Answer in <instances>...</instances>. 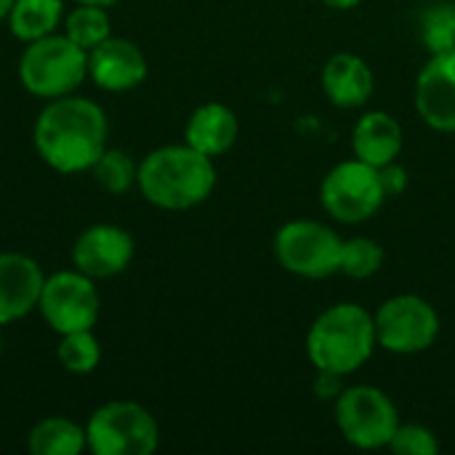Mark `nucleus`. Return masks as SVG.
Instances as JSON below:
<instances>
[{"label":"nucleus","instance_id":"nucleus-29","mask_svg":"<svg viewBox=\"0 0 455 455\" xmlns=\"http://www.w3.org/2000/svg\"><path fill=\"white\" fill-rule=\"evenodd\" d=\"M72 3H85V5H101V8H112L120 0H72Z\"/></svg>","mask_w":455,"mask_h":455},{"label":"nucleus","instance_id":"nucleus-18","mask_svg":"<svg viewBox=\"0 0 455 455\" xmlns=\"http://www.w3.org/2000/svg\"><path fill=\"white\" fill-rule=\"evenodd\" d=\"M64 13H67L64 0H13L5 21L16 40L32 43L59 32Z\"/></svg>","mask_w":455,"mask_h":455},{"label":"nucleus","instance_id":"nucleus-10","mask_svg":"<svg viewBox=\"0 0 455 455\" xmlns=\"http://www.w3.org/2000/svg\"><path fill=\"white\" fill-rule=\"evenodd\" d=\"M37 309L45 325L59 336L93 331L101 317V296L96 280H91L80 269L53 272L51 277H45Z\"/></svg>","mask_w":455,"mask_h":455},{"label":"nucleus","instance_id":"nucleus-11","mask_svg":"<svg viewBox=\"0 0 455 455\" xmlns=\"http://www.w3.org/2000/svg\"><path fill=\"white\" fill-rule=\"evenodd\" d=\"M133 253L131 232L117 224H91L72 243V267L91 280H109L128 269Z\"/></svg>","mask_w":455,"mask_h":455},{"label":"nucleus","instance_id":"nucleus-21","mask_svg":"<svg viewBox=\"0 0 455 455\" xmlns=\"http://www.w3.org/2000/svg\"><path fill=\"white\" fill-rule=\"evenodd\" d=\"M56 357L61 368L72 376H88L101 363V344L93 336V331H75L59 336Z\"/></svg>","mask_w":455,"mask_h":455},{"label":"nucleus","instance_id":"nucleus-4","mask_svg":"<svg viewBox=\"0 0 455 455\" xmlns=\"http://www.w3.org/2000/svg\"><path fill=\"white\" fill-rule=\"evenodd\" d=\"M88 80V51L75 45L64 32L27 43L19 56V83L40 101H53Z\"/></svg>","mask_w":455,"mask_h":455},{"label":"nucleus","instance_id":"nucleus-17","mask_svg":"<svg viewBox=\"0 0 455 455\" xmlns=\"http://www.w3.org/2000/svg\"><path fill=\"white\" fill-rule=\"evenodd\" d=\"M352 152L357 160L384 168L395 163L403 152V125L384 109H371L360 115L352 131Z\"/></svg>","mask_w":455,"mask_h":455},{"label":"nucleus","instance_id":"nucleus-8","mask_svg":"<svg viewBox=\"0 0 455 455\" xmlns=\"http://www.w3.org/2000/svg\"><path fill=\"white\" fill-rule=\"evenodd\" d=\"M400 424L397 405L373 384L347 387L336 400V427L341 437L360 451L389 448Z\"/></svg>","mask_w":455,"mask_h":455},{"label":"nucleus","instance_id":"nucleus-22","mask_svg":"<svg viewBox=\"0 0 455 455\" xmlns=\"http://www.w3.org/2000/svg\"><path fill=\"white\" fill-rule=\"evenodd\" d=\"M419 35L429 53H443L455 48V3L437 0L421 11Z\"/></svg>","mask_w":455,"mask_h":455},{"label":"nucleus","instance_id":"nucleus-20","mask_svg":"<svg viewBox=\"0 0 455 455\" xmlns=\"http://www.w3.org/2000/svg\"><path fill=\"white\" fill-rule=\"evenodd\" d=\"M61 29L75 45H80L83 51H91L112 35V19L107 8L101 5L75 3V8L64 13Z\"/></svg>","mask_w":455,"mask_h":455},{"label":"nucleus","instance_id":"nucleus-23","mask_svg":"<svg viewBox=\"0 0 455 455\" xmlns=\"http://www.w3.org/2000/svg\"><path fill=\"white\" fill-rule=\"evenodd\" d=\"M387 251L373 237H349L341 245V267L339 272L352 280H368L381 272Z\"/></svg>","mask_w":455,"mask_h":455},{"label":"nucleus","instance_id":"nucleus-14","mask_svg":"<svg viewBox=\"0 0 455 455\" xmlns=\"http://www.w3.org/2000/svg\"><path fill=\"white\" fill-rule=\"evenodd\" d=\"M43 285L45 275L32 256L16 251L0 253V328L35 312Z\"/></svg>","mask_w":455,"mask_h":455},{"label":"nucleus","instance_id":"nucleus-13","mask_svg":"<svg viewBox=\"0 0 455 455\" xmlns=\"http://www.w3.org/2000/svg\"><path fill=\"white\" fill-rule=\"evenodd\" d=\"M149 64L144 51L125 37L109 35L104 43L88 51V77L96 88L109 93H125L147 80Z\"/></svg>","mask_w":455,"mask_h":455},{"label":"nucleus","instance_id":"nucleus-2","mask_svg":"<svg viewBox=\"0 0 455 455\" xmlns=\"http://www.w3.org/2000/svg\"><path fill=\"white\" fill-rule=\"evenodd\" d=\"M136 187L160 211H189L203 205L216 189L213 157L184 144L152 149L139 163Z\"/></svg>","mask_w":455,"mask_h":455},{"label":"nucleus","instance_id":"nucleus-28","mask_svg":"<svg viewBox=\"0 0 455 455\" xmlns=\"http://www.w3.org/2000/svg\"><path fill=\"white\" fill-rule=\"evenodd\" d=\"M328 8H333V11H352V8H357L363 0H323Z\"/></svg>","mask_w":455,"mask_h":455},{"label":"nucleus","instance_id":"nucleus-6","mask_svg":"<svg viewBox=\"0 0 455 455\" xmlns=\"http://www.w3.org/2000/svg\"><path fill=\"white\" fill-rule=\"evenodd\" d=\"M341 245L339 232L315 219H293L283 224L275 235V259L277 264L307 280H325L341 267Z\"/></svg>","mask_w":455,"mask_h":455},{"label":"nucleus","instance_id":"nucleus-3","mask_svg":"<svg viewBox=\"0 0 455 455\" xmlns=\"http://www.w3.org/2000/svg\"><path fill=\"white\" fill-rule=\"evenodd\" d=\"M376 320L355 301H341L320 312L307 331V357L317 371L352 376L376 352Z\"/></svg>","mask_w":455,"mask_h":455},{"label":"nucleus","instance_id":"nucleus-12","mask_svg":"<svg viewBox=\"0 0 455 455\" xmlns=\"http://www.w3.org/2000/svg\"><path fill=\"white\" fill-rule=\"evenodd\" d=\"M413 104L429 128L455 133V48L429 56L419 72Z\"/></svg>","mask_w":455,"mask_h":455},{"label":"nucleus","instance_id":"nucleus-26","mask_svg":"<svg viewBox=\"0 0 455 455\" xmlns=\"http://www.w3.org/2000/svg\"><path fill=\"white\" fill-rule=\"evenodd\" d=\"M344 379L347 376H339V373H331V371H317V379H315V395L320 400H339V395L347 389L344 387Z\"/></svg>","mask_w":455,"mask_h":455},{"label":"nucleus","instance_id":"nucleus-5","mask_svg":"<svg viewBox=\"0 0 455 455\" xmlns=\"http://www.w3.org/2000/svg\"><path fill=\"white\" fill-rule=\"evenodd\" d=\"M85 437L93 455H152L160 445V424L144 405L112 400L91 413Z\"/></svg>","mask_w":455,"mask_h":455},{"label":"nucleus","instance_id":"nucleus-15","mask_svg":"<svg viewBox=\"0 0 455 455\" xmlns=\"http://www.w3.org/2000/svg\"><path fill=\"white\" fill-rule=\"evenodd\" d=\"M320 85L325 99L339 107V109H357L365 107L373 96L376 88V77L371 64L349 51L333 53L323 72H320Z\"/></svg>","mask_w":455,"mask_h":455},{"label":"nucleus","instance_id":"nucleus-30","mask_svg":"<svg viewBox=\"0 0 455 455\" xmlns=\"http://www.w3.org/2000/svg\"><path fill=\"white\" fill-rule=\"evenodd\" d=\"M11 5H13V0H0V21H5V19H8Z\"/></svg>","mask_w":455,"mask_h":455},{"label":"nucleus","instance_id":"nucleus-9","mask_svg":"<svg viewBox=\"0 0 455 455\" xmlns=\"http://www.w3.org/2000/svg\"><path fill=\"white\" fill-rule=\"evenodd\" d=\"M376 341L392 355H421L440 336V315L432 301L419 293H397L376 312Z\"/></svg>","mask_w":455,"mask_h":455},{"label":"nucleus","instance_id":"nucleus-19","mask_svg":"<svg viewBox=\"0 0 455 455\" xmlns=\"http://www.w3.org/2000/svg\"><path fill=\"white\" fill-rule=\"evenodd\" d=\"M27 451L32 455H80L88 451L85 427L67 416H48L29 429Z\"/></svg>","mask_w":455,"mask_h":455},{"label":"nucleus","instance_id":"nucleus-7","mask_svg":"<svg viewBox=\"0 0 455 455\" xmlns=\"http://www.w3.org/2000/svg\"><path fill=\"white\" fill-rule=\"evenodd\" d=\"M387 200L381 168L357 157L333 165L320 184V205L339 224H363L373 219Z\"/></svg>","mask_w":455,"mask_h":455},{"label":"nucleus","instance_id":"nucleus-24","mask_svg":"<svg viewBox=\"0 0 455 455\" xmlns=\"http://www.w3.org/2000/svg\"><path fill=\"white\" fill-rule=\"evenodd\" d=\"M96 184L104 189V192H112V195H123L128 189L136 187V176H139V165L131 160L128 152L123 149H104V155L93 163L91 168Z\"/></svg>","mask_w":455,"mask_h":455},{"label":"nucleus","instance_id":"nucleus-25","mask_svg":"<svg viewBox=\"0 0 455 455\" xmlns=\"http://www.w3.org/2000/svg\"><path fill=\"white\" fill-rule=\"evenodd\" d=\"M389 451L397 455H437L440 440L424 424H400L389 443Z\"/></svg>","mask_w":455,"mask_h":455},{"label":"nucleus","instance_id":"nucleus-1","mask_svg":"<svg viewBox=\"0 0 455 455\" xmlns=\"http://www.w3.org/2000/svg\"><path fill=\"white\" fill-rule=\"evenodd\" d=\"M109 123L104 109L88 96H61L45 101L32 128V144L40 160L59 173H83L104 155Z\"/></svg>","mask_w":455,"mask_h":455},{"label":"nucleus","instance_id":"nucleus-31","mask_svg":"<svg viewBox=\"0 0 455 455\" xmlns=\"http://www.w3.org/2000/svg\"><path fill=\"white\" fill-rule=\"evenodd\" d=\"M0 355H3V333H0Z\"/></svg>","mask_w":455,"mask_h":455},{"label":"nucleus","instance_id":"nucleus-27","mask_svg":"<svg viewBox=\"0 0 455 455\" xmlns=\"http://www.w3.org/2000/svg\"><path fill=\"white\" fill-rule=\"evenodd\" d=\"M381 179H384L387 197H389V195L395 197V195L405 192V187H408V171H405L403 165H397V160L381 168Z\"/></svg>","mask_w":455,"mask_h":455},{"label":"nucleus","instance_id":"nucleus-16","mask_svg":"<svg viewBox=\"0 0 455 455\" xmlns=\"http://www.w3.org/2000/svg\"><path fill=\"white\" fill-rule=\"evenodd\" d=\"M237 136H240V120L235 109L221 101L200 104L189 115L184 128V141L213 160L227 155L235 147Z\"/></svg>","mask_w":455,"mask_h":455}]
</instances>
